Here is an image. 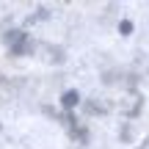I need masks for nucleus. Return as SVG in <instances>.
<instances>
[{
  "instance_id": "nucleus-2",
  "label": "nucleus",
  "mask_w": 149,
  "mask_h": 149,
  "mask_svg": "<svg viewBox=\"0 0 149 149\" xmlns=\"http://www.w3.org/2000/svg\"><path fill=\"white\" fill-rule=\"evenodd\" d=\"M119 31H122V33H130V31H133V22H122V25H119Z\"/></svg>"
},
{
  "instance_id": "nucleus-1",
  "label": "nucleus",
  "mask_w": 149,
  "mask_h": 149,
  "mask_svg": "<svg viewBox=\"0 0 149 149\" xmlns=\"http://www.w3.org/2000/svg\"><path fill=\"white\" fill-rule=\"evenodd\" d=\"M77 100H80V97H77V91H66V94L61 97V102H64V108H66V111H72V108L77 105Z\"/></svg>"
}]
</instances>
